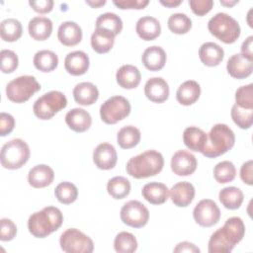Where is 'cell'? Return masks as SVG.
<instances>
[{"instance_id":"681fc988","label":"cell","mask_w":253,"mask_h":253,"mask_svg":"<svg viewBox=\"0 0 253 253\" xmlns=\"http://www.w3.org/2000/svg\"><path fill=\"white\" fill-rule=\"evenodd\" d=\"M240 178L241 180L249 185H253V161L248 160L244 162L240 168Z\"/></svg>"},{"instance_id":"d4e9b609","label":"cell","mask_w":253,"mask_h":253,"mask_svg":"<svg viewBox=\"0 0 253 253\" xmlns=\"http://www.w3.org/2000/svg\"><path fill=\"white\" fill-rule=\"evenodd\" d=\"M116 79L122 88L133 89L139 85L141 74L138 68L134 65L125 64L118 69L116 73Z\"/></svg>"},{"instance_id":"ee69618b","label":"cell","mask_w":253,"mask_h":253,"mask_svg":"<svg viewBox=\"0 0 253 253\" xmlns=\"http://www.w3.org/2000/svg\"><path fill=\"white\" fill-rule=\"evenodd\" d=\"M1 58V71L3 73L14 72L19 64L18 55L10 49H2L0 52Z\"/></svg>"},{"instance_id":"4dcf8cb0","label":"cell","mask_w":253,"mask_h":253,"mask_svg":"<svg viewBox=\"0 0 253 253\" xmlns=\"http://www.w3.org/2000/svg\"><path fill=\"white\" fill-rule=\"evenodd\" d=\"M208 139V133L197 126H188L183 132L184 144L193 151L203 152Z\"/></svg>"},{"instance_id":"6da1fadb","label":"cell","mask_w":253,"mask_h":253,"mask_svg":"<svg viewBox=\"0 0 253 253\" xmlns=\"http://www.w3.org/2000/svg\"><path fill=\"white\" fill-rule=\"evenodd\" d=\"M245 234V224L238 216L226 219L223 226L214 231L209 240L210 253H229Z\"/></svg>"},{"instance_id":"603a6c76","label":"cell","mask_w":253,"mask_h":253,"mask_svg":"<svg viewBox=\"0 0 253 253\" xmlns=\"http://www.w3.org/2000/svg\"><path fill=\"white\" fill-rule=\"evenodd\" d=\"M135 31L138 37L143 41H153L159 37L161 33V26L156 18L143 16L136 22Z\"/></svg>"},{"instance_id":"9c48e42d","label":"cell","mask_w":253,"mask_h":253,"mask_svg":"<svg viewBox=\"0 0 253 253\" xmlns=\"http://www.w3.org/2000/svg\"><path fill=\"white\" fill-rule=\"evenodd\" d=\"M59 245L66 253H91L94 250L93 240L77 228H68L62 232Z\"/></svg>"},{"instance_id":"3957f363","label":"cell","mask_w":253,"mask_h":253,"mask_svg":"<svg viewBox=\"0 0 253 253\" xmlns=\"http://www.w3.org/2000/svg\"><path fill=\"white\" fill-rule=\"evenodd\" d=\"M164 166L162 154L156 150H146L131 157L126 166L129 176L135 179H143L155 176L161 172Z\"/></svg>"},{"instance_id":"4316f807","label":"cell","mask_w":253,"mask_h":253,"mask_svg":"<svg viewBox=\"0 0 253 253\" xmlns=\"http://www.w3.org/2000/svg\"><path fill=\"white\" fill-rule=\"evenodd\" d=\"M73 97L76 103L81 106L93 105L99 98V90L91 82L78 83L73 89Z\"/></svg>"},{"instance_id":"1f68e13d","label":"cell","mask_w":253,"mask_h":253,"mask_svg":"<svg viewBox=\"0 0 253 253\" xmlns=\"http://www.w3.org/2000/svg\"><path fill=\"white\" fill-rule=\"evenodd\" d=\"M218 199L222 206L227 210H237L243 203V192L234 186L221 189L218 193Z\"/></svg>"},{"instance_id":"11a10c76","label":"cell","mask_w":253,"mask_h":253,"mask_svg":"<svg viewBox=\"0 0 253 253\" xmlns=\"http://www.w3.org/2000/svg\"><path fill=\"white\" fill-rule=\"evenodd\" d=\"M86 4L90 5L92 8H99V7H101V6L106 4V0H96V1L86 0Z\"/></svg>"},{"instance_id":"8992f818","label":"cell","mask_w":253,"mask_h":253,"mask_svg":"<svg viewBox=\"0 0 253 253\" xmlns=\"http://www.w3.org/2000/svg\"><path fill=\"white\" fill-rule=\"evenodd\" d=\"M30 153V147L25 140L14 138L1 148V165L10 170L19 169L28 162Z\"/></svg>"},{"instance_id":"277c9868","label":"cell","mask_w":253,"mask_h":253,"mask_svg":"<svg viewBox=\"0 0 253 253\" xmlns=\"http://www.w3.org/2000/svg\"><path fill=\"white\" fill-rule=\"evenodd\" d=\"M234 143L233 130L225 124H216L208 133V139L202 153L206 157L215 158L230 150Z\"/></svg>"},{"instance_id":"d6986e66","label":"cell","mask_w":253,"mask_h":253,"mask_svg":"<svg viewBox=\"0 0 253 253\" xmlns=\"http://www.w3.org/2000/svg\"><path fill=\"white\" fill-rule=\"evenodd\" d=\"M53 179L54 172L52 168L45 164L36 165L28 173V182L36 189L44 188L50 185Z\"/></svg>"},{"instance_id":"60d3db41","label":"cell","mask_w":253,"mask_h":253,"mask_svg":"<svg viewBox=\"0 0 253 253\" xmlns=\"http://www.w3.org/2000/svg\"><path fill=\"white\" fill-rule=\"evenodd\" d=\"M235 176H236V169L234 164L231 161L224 160V161L218 162L213 168V177L220 184L232 182Z\"/></svg>"},{"instance_id":"cb8c5ba5","label":"cell","mask_w":253,"mask_h":253,"mask_svg":"<svg viewBox=\"0 0 253 253\" xmlns=\"http://www.w3.org/2000/svg\"><path fill=\"white\" fill-rule=\"evenodd\" d=\"M166 52L158 45L147 47L141 56V60L146 69L150 71L161 70L166 63Z\"/></svg>"},{"instance_id":"7a4b0ae2","label":"cell","mask_w":253,"mask_h":253,"mask_svg":"<svg viewBox=\"0 0 253 253\" xmlns=\"http://www.w3.org/2000/svg\"><path fill=\"white\" fill-rule=\"evenodd\" d=\"M63 222L61 211L52 206L32 213L28 219V229L37 238H44L57 230Z\"/></svg>"},{"instance_id":"f546056e","label":"cell","mask_w":253,"mask_h":253,"mask_svg":"<svg viewBox=\"0 0 253 253\" xmlns=\"http://www.w3.org/2000/svg\"><path fill=\"white\" fill-rule=\"evenodd\" d=\"M29 35L36 41L48 39L52 32V22L46 17H35L30 20L28 25Z\"/></svg>"},{"instance_id":"4fadbf2b","label":"cell","mask_w":253,"mask_h":253,"mask_svg":"<svg viewBox=\"0 0 253 253\" xmlns=\"http://www.w3.org/2000/svg\"><path fill=\"white\" fill-rule=\"evenodd\" d=\"M197 159L187 150L176 151L171 158V169L178 176H189L197 169Z\"/></svg>"},{"instance_id":"b9f144b4","label":"cell","mask_w":253,"mask_h":253,"mask_svg":"<svg viewBox=\"0 0 253 253\" xmlns=\"http://www.w3.org/2000/svg\"><path fill=\"white\" fill-rule=\"evenodd\" d=\"M231 119L237 126L242 129H248L253 124V110L243 109L234 104L231 108Z\"/></svg>"},{"instance_id":"8d00e7d4","label":"cell","mask_w":253,"mask_h":253,"mask_svg":"<svg viewBox=\"0 0 253 253\" xmlns=\"http://www.w3.org/2000/svg\"><path fill=\"white\" fill-rule=\"evenodd\" d=\"M96 28H103L118 36L123 30V21L115 13L107 12L101 14L96 20Z\"/></svg>"},{"instance_id":"d590c367","label":"cell","mask_w":253,"mask_h":253,"mask_svg":"<svg viewBox=\"0 0 253 253\" xmlns=\"http://www.w3.org/2000/svg\"><path fill=\"white\" fill-rule=\"evenodd\" d=\"M107 191L116 200L124 199L130 192V182L123 176L113 177L107 183Z\"/></svg>"},{"instance_id":"5b68a950","label":"cell","mask_w":253,"mask_h":253,"mask_svg":"<svg viewBox=\"0 0 253 253\" xmlns=\"http://www.w3.org/2000/svg\"><path fill=\"white\" fill-rule=\"evenodd\" d=\"M210 33L224 43H233L240 36L238 22L226 13L220 12L211 17L208 23Z\"/></svg>"},{"instance_id":"2e32d148","label":"cell","mask_w":253,"mask_h":253,"mask_svg":"<svg viewBox=\"0 0 253 253\" xmlns=\"http://www.w3.org/2000/svg\"><path fill=\"white\" fill-rule=\"evenodd\" d=\"M144 94L153 103H163L169 97L168 83L161 77L149 78L144 85Z\"/></svg>"},{"instance_id":"7402d4cb","label":"cell","mask_w":253,"mask_h":253,"mask_svg":"<svg viewBox=\"0 0 253 253\" xmlns=\"http://www.w3.org/2000/svg\"><path fill=\"white\" fill-rule=\"evenodd\" d=\"M199 57L206 66H217L224 57V50L219 44L207 42L200 46Z\"/></svg>"},{"instance_id":"5bb4252c","label":"cell","mask_w":253,"mask_h":253,"mask_svg":"<svg viewBox=\"0 0 253 253\" xmlns=\"http://www.w3.org/2000/svg\"><path fill=\"white\" fill-rule=\"evenodd\" d=\"M117 151L111 143L102 142L93 151V161L99 169H113L117 164Z\"/></svg>"},{"instance_id":"f5cc1de1","label":"cell","mask_w":253,"mask_h":253,"mask_svg":"<svg viewBox=\"0 0 253 253\" xmlns=\"http://www.w3.org/2000/svg\"><path fill=\"white\" fill-rule=\"evenodd\" d=\"M252 44H253V37L249 36L241 45V54L246 56L247 58L253 60V50H252Z\"/></svg>"},{"instance_id":"f35d334b","label":"cell","mask_w":253,"mask_h":253,"mask_svg":"<svg viewBox=\"0 0 253 253\" xmlns=\"http://www.w3.org/2000/svg\"><path fill=\"white\" fill-rule=\"evenodd\" d=\"M114 248L119 253H132L137 249L136 238L130 232L122 231L115 237Z\"/></svg>"},{"instance_id":"db71d44e","label":"cell","mask_w":253,"mask_h":253,"mask_svg":"<svg viewBox=\"0 0 253 253\" xmlns=\"http://www.w3.org/2000/svg\"><path fill=\"white\" fill-rule=\"evenodd\" d=\"M161 5L167 7V8H174V7H177L179 6L181 3H182V0H160L159 1Z\"/></svg>"},{"instance_id":"9a60e30c","label":"cell","mask_w":253,"mask_h":253,"mask_svg":"<svg viewBox=\"0 0 253 253\" xmlns=\"http://www.w3.org/2000/svg\"><path fill=\"white\" fill-rule=\"evenodd\" d=\"M228 74L236 79H244L252 74L253 60L247 58L241 53L233 54L226 63Z\"/></svg>"},{"instance_id":"c3c4849f","label":"cell","mask_w":253,"mask_h":253,"mask_svg":"<svg viewBox=\"0 0 253 253\" xmlns=\"http://www.w3.org/2000/svg\"><path fill=\"white\" fill-rule=\"evenodd\" d=\"M15 126V119L12 115L2 112L0 114V135L5 136L12 132Z\"/></svg>"},{"instance_id":"9f6ffc18","label":"cell","mask_w":253,"mask_h":253,"mask_svg":"<svg viewBox=\"0 0 253 253\" xmlns=\"http://www.w3.org/2000/svg\"><path fill=\"white\" fill-rule=\"evenodd\" d=\"M238 0H234V1H226V0H220V4L226 7H232L233 5L237 4Z\"/></svg>"},{"instance_id":"ab89813d","label":"cell","mask_w":253,"mask_h":253,"mask_svg":"<svg viewBox=\"0 0 253 253\" xmlns=\"http://www.w3.org/2000/svg\"><path fill=\"white\" fill-rule=\"evenodd\" d=\"M167 26L172 33L177 35H184L191 30L192 21L186 14L174 13L168 18Z\"/></svg>"},{"instance_id":"ffe728a7","label":"cell","mask_w":253,"mask_h":253,"mask_svg":"<svg viewBox=\"0 0 253 253\" xmlns=\"http://www.w3.org/2000/svg\"><path fill=\"white\" fill-rule=\"evenodd\" d=\"M58 41L66 46L78 44L82 40V30L80 26L72 21H66L60 24L57 31Z\"/></svg>"},{"instance_id":"74e56055","label":"cell","mask_w":253,"mask_h":253,"mask_svg":"<svg viewBox=\"0 0 253 253\" xmlns=\"http://www.w3.org/2000/svg\"><path fill=\"white\" fill-rule=\"evenodd\" d=\"M54 195L59 203L63 205H69L76 201L78 197V190L73 183L64 181L55 187Z\"/></svg>"},{"instance_id":"e575fe53","label":"cell","mask_w":253,"mask_h":253,"mask_svg":"<svg viewBox=\"0 0 253 253\" xmlns=\"http://www.w3.org/2000/svg\"><path fill=\"white\" fill-rule=\"evenodd\" d=\"M140 130L133 126L122 127L117 134V141L121 148L130 149L136 146L140 140Z\"/></svg>"},{"instance_id":"ac0fdd59","label":"cell","mask_w":253,"mask_h":253,"mask_svg":"<svg viewBox=\"0 0 253 253\" xmlns=\"http://www.w3.org/2000/svg\"><path fill=\"white\" fill-rule=\"evenodd\" d=\"M173 204L179 208L188 207L194 200L195 187L187 181L176 183L169 192Z\"/></svg>"},{"instance_id":"ba28073f","label":"cell","mask_w":253,"mask_h":253,"mask_svg":"<svg viewBox=\"0 0 253 253\" xmlns=\"http://www.w3.org/2000/svg\"><path fill=\"white\" fill-rule=\"evenodd\" d=\"M39 90H41V85L36 77L22 75L7 84L6 95L11 102L20 104L27 102Z\"/></svg>"},{"instance_id":"44dd1931","label":"cell","mask_w":253,"mask_h":253,"mask_svg":"<svg viewBox=\"0 0 253 253\" xmlns=\"http://www.w3.org/2000/svg\"><path fill=\"white\" fill-rule=\"evenodd\" d=\"M65 123L72 130L76 132H84L90 128L92 118L84 109L74 108L65 115Z\"/></svg>"},{"instance_id":"f6af8a7d","label":"cell","mask_w":253,"mask_h":253,"mask_svg":"<svg viewBox=\"0 0 253 253\" xmlns=\"http://www.w3.org/2000/svg\"><path fill=\"white\" fill-rule=\"evenodd\" d=\"M17 234V226L9 218L3 217L0 219V240L10 241Z\"/></svg>"},{"instance_id":"e0dca14e","label":"cell","mask_w":253,"mask_h":253,"mask_svg":"<svg viewBox=\"0 0 253 253\" xmlns=\"http://www.w3.org/2000/svg\"><path fill=\"white\" fill-rule=\"evenodd\" d=\"M89 56L82 50L69 52L64 59L65 70L73 76H80L85 74L89 69Z\"/></svg>"},{"instance_id":"83f0119b","label":"cell","mask_w":253,"mask_h":253,"mask_svg":"<svg viewBox=\"0 0 253 253\" xmlns=\"http://www.w3.org/2000/svg\"><path fill=\"white\" fill-rule=\"evenodd\" d=\"M115 35L103 28H96L91 36V46L100 54L109 52L115 43Z\"/></svg>"},{"instance_id":"52a82bcc","label":"cell","mask_w":253,"mask_h":253,"mask_svg":"<svg viewBox=\"0 0 253 253\" xmlns=\"http://www.w3.org/2000/svg\"><path fill=\"white\" fill-rule=\"evenodd\" d=\"M67 106V99L60 91H49L41 96L33 106L34 114L40 120H50Z\"/></svg>"},{"instance_id":"d6a6232c","label":"cell","mask_w":253,"mask_h":253,"mask_svg":"<svg viewBox=\"0 0 253 253\" xmlns=\"http://www.w3.org/2000/svg\"><path fill=\"white\" fill-rule=\"evenodd\" d=\"M23 34V27L20 21L14 18H8L0 24V36L4 42H13L18 41Z\"/></svg>"},{"instance_id":"7bdbcfd3","label":"cell","mask_w":253,"mask_h":253,"mask_svg":"<svg viewBox=\"0 0 253 253\" xmlns=\"http://www.w3.org/2000/svg\"><path fill=\"white\" fill-rule=\"evenodd\" d=\"M235 104L243 109L253 110V84L239 87L235 92Z\"/></svg>"},{"instance_id":"f907efd6","label":"cell","mask_w":253,"mask_h":253,"mask_svg":"<svg viewBox=\"0 0 253 253\" xmlns=\"http://www.w3.org/2000/svg\"><path fill=\"white\" fill-rule=\"evenodd\" d=\"M53 1L52 0H39V1H29V5L35 10L36 12L40 14H45L49 13L52 10L53 7Z\"/></svg>"},{"instance_id":"7c38bea8","label":"cell","mask_w":253,"mask_h":253,"mask_svg":"<svg viewBox=\"0 0 253 253\" xmlns=\"http://www.w3.org/2000/svg\"><path fill=\"white\" fill-rule=\"evenodd\" d=\"M193 217L199 225L211 227L219 221L220 211L215 202L211 199H204L194 208Z\"/></svg>"},{"instance_id":"484cf974","label":"cell","mask_w":253,"mask_h":253,"mask_svg":"<svg viewBox=\"0 0 253 253\" xmlns=\"http://www.w3.org/2000/svg\"><path fill=\"white\" fill-rule=\"evenodd\" d=\"M142 197L152 205H162L169 197V189L163 183L150 182L143 186Z\"/></svg>"},{"instance_id":"7dc6e473","label":"cell","mask_w":253,"mask_h":253,"mask_svg":"<svg viewBox=\"0 0 253 253\" xmlns=\"http://www.w3.org/2000/svg\"><path fill=\"white\" fill-rule=\"evenodd\" d=\"M114 5L118 8L125 10V9H144L148 4V0H114Z\"/></svg>"},{"instance_id":"bcb514c9","label":"cell","mask_w":253,"mask_h":253,"mask_svg":"<svg viewBox=\"0 0 253 253\" xmlns=\"http://www.w3.org/2000/svg\"><path fill=\"white\" fill-rule=\"evenodd\" d=\"M189 5L194 14L198 16H204L211 10L213 6V1L212 0H190Z\"/></svg>"},{"instance_id":"816d5d0a","label":"cell","mask_w":253,"mask_h":253,"mask_svg":"<svg viewBox=\"0 0 253 253\" xmlns=\"http://www.w3.org/2000/svg\"><path fill=\"white\" fill-rule=\"evenodd\" d=\"M174 252H188V253H200V249L192 242L183 241L176 245L173 249Z\"/></svg>"},{"instance_id":"f1b7e54d","label":"cell","mask_w":253,"mask_h":253,"mask_svg":"<svg viewBox=\"0 0 253 253\" xmlns=\"http://www.w3.org/2000/svg\"><path fill=\"white\" fill-rule=\"evenodd\" d=\"M200 95V84L195 80H187L179 86L176 92V99L181 105L190 106L198 101Z\"/></svg>"},{"instance_id":"8fae6325","label":"cell","mask_w":253,"mask_h":253,"mask_svg":"<svg viewBox=\"0 0 253 253\" xmlns=\"http://www.w3.org/2000/svg\"><path fill=\"white\" fill-rule=\"evenodd\" d=\"M120 216L125 224L133 228H140L147 224L149 211L142 203L132 200L123 206Z\"/></svg>"},{"instance_id":"30bf717a","label":"cell","mask_w":253,"mask_h":253,"mask_svg":"<svg viewBox=\"0 0 253 253\" xmlns=\"http://www.w3.org/2000/svg\"><path fill=\"white\" fill-rule=\"evenodd\" d=\"M131 107L128 100L123 96H113L107 99L100 107V116L107 125H114L126 118Z\"/></svg>"},{"instance_id":"836d02e7","label":"cell","mask_w":253,"mask_h":253,"mask_svg":"<svg viewBox=\"0 0 253 253\" xmlns=\"http://www.w3.org/2000/svg\"><path fill=\"white\" fill-rule=\"evenodd\" d=\"M35 67L42 72H50L58 65V57L55 52L47 49L38 51L34 56Z\"/></svg>"}]
</instances>
